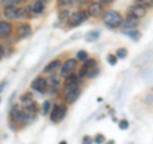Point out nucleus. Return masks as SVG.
I'll use <instances>...</instances> for the list:
<instances>
[{"instance_id":"9d476101","label":"nucleus","mask_w":153,"mask_h":144,"mask_svg":"<svg viewBox=\"0 0 153 144\" xmlns=\"http://www.w3.org/2000/svg\"><path fill=\"white\" fill-rule=\"evenodd\" d=\"M9 120H10L12 124H19L22 122V108L18 106V105H14L10 108V112H9Z\"/></svg>"},{"instance_id":"b1692460","label":"nucleus","mask_w":153,"mask_h":144,"mask_svg":"<svg viewBox=\"0 0 153 144\" xmlns=\"http://www.w3.org/2000/svg\"><path fill=\"white\" fill-rule=\"evenodd\" d=\"M98 36H100L98 31H91V32H88L87 35H85V40L89 41V42H93V41L97 40Z\"/></svg>"},{"instance_id":"72a5a7b5","label":"nucleus","mask_w":153,"mask_h":144,"mask_svg":"<svg viewBox=\"0 0 153 144\" xmlns=\"http://www.w3.org/2000/svg\"><path fill=\"white\" fill-rule=\"evenodd\" d=\"M107 61H108V63L111 64V65H115V64L117 63V56L114 55V54H108V55H107Z\"/></svg>"},{"instance_id":"37998d69","label":"nucleus","mask_w":153,"mask_h":144,"mask_svg":"<svg viewBox=\"0 0 153 144\" xmlns=\"http://www.w3.org/2000/svg\"><path fill=\"white\" fill-rule=\"evenodd\" d=\"M114 143H115V142H114V140H108V142H107V143H106V144H114Z\"/></svg>"},{"instance_id":"7c9ffc66","label":"nucleus","mask_w":153,"mask_h":144,"mask_svg":"<svg viewBox=\"0 0 153 144\" xmlns=\"http://www.w3.org/2000/svg\"><path fill=\"white\" fill-rule=\"evenodd\" d=\"M88 59V52L87 51H78L76 52V60L78 61H84Z\"/></svg>"},{"instance_id":"2f4dec72","label":"nucleus","mask_w":153,"mask_h":144,"mask_svg":"<svg viewBox=\"0 0 153 144\" xmlns=\"http://www.w3.org/2000/svg\"><path fill=\"white\" fill-rule=\"evenodd\" d=\"M117 56V59H125L126 55H128V50L126 49H124V47H121V49H119L116 51V54H115Z\"/></svg>"},{"instance_id":"f704fd0d","label":"nucleus","mask_w":153,"mask_h":144,"mask_svg":"<svg viewBox=\"0 0 153 144\" xmlns=\"http://www.w3.org/2000/svg\"><path fill=\"white\" fill-rule=\"evenodd\" d=\"M128 128H129L128 120H121V121H119V129H120V130H126Z\"/></svg>"},{"instance_id":"6e6552de","label":"nucleus","mask_w":153,"mask_h":144,"mask_svg":"<svg viewBox=\"0 0 153 144\" xmlns=\"http://www.w3.org/2000/svg\"><path fill=\"white\" fill-rule=\"evenodd\" d=\"M19 7H14V5H9V7H4L3 10V16L5 17L7 21H16L19 18Z\"/></svg>"},{"instance_id":"1a4fd4ad","label":"nucleus","mask_w":153,"mask_h":144,"mask_svg":"<svg viewBox=\"0 0 153 144\" xmlns=\"http://www.w3.org/2000/svg\"><path fill=\"white\" fill-rule=\"evenodd\" d=\"M13 24L9 21L0 22V40H5L13 33Z\"/></svg>"},{"instance_id":"473e14b6","label":"nucleus","mask_w":153,"mask_h":144,"mask_svg":"<svg viewBox=\"0 0 153 144\" xmlns=\"http://www.w3.org/2000/svg\"><path fill=\"white\" fill-rule=\"evenodd\" d=\"M93 140H94V143H96V144H103L105 142H106V138H105V137L102 135V134H97V135L94 137Z\"/></svg>"},{"instance_id":"39448f33","label":"nucleus","mask_w":153,"mask_h":144,"mask_svg":"<svg viewBox=\"0 0 153 144\" xmlns=\"http://www.w3.org/2000/svg\"><path fill=\"white\" fill-rule=\"evenodd\" d=\"M47 87H49L47 85V79L44 78V76H36L31 83V88L38 93H46Z\"/></svg>"},{"instance_id":"cd10ccee","label":"nucleus","mask_w":153,"mask_h":144,"mask_svg":"<svg viewBox=\"0 0 153 144\" xmlns=\"http://www.w3.org/2000/svg\"><path fill=\"white\" fill-rule=\"evenodd\" d=\"M144 103L147 105V106L153 107V89H152V91H149V92H148V94L146 96V98H144Z\"/></svg>"},{"instance_id":"20e7f679","label":"nucleus","mask_w":153,"mask_h":144,"mask_svg":"<svg viewBox=\"0 0 153 144\" xmlns=\"http://www.w3.org/2000/svg\"><path fill=\"white\" fill-rule=\"evenodd\" d=\"M76 68H78V60H76V59H68L63 65H61L60 75L65 78V76L73 74L74 71L76 70Z\"/></svg>"},{"instance_id":"a18cd8bd","label":"nucleus","mask_w":153,"mask_h":144,"mask_svg":"<svg viewBox=\"0 0 153 144\" xmlns=\"http://www.w3.org/2000/svg\"><path fill=\"white\" fill-rule=\"evenodd\" d=\"M0 101H1V98H0Z\"/></svg>"},{"instance_id":"4c0bfd02","label":"nucleus","mask_w":153,"mask_h":144,"mask_svg":"<svg viewBox=\"0 0 153 144\" xmlns=\"http://www.w3.org/2000/svg\"><path fill=\"white\" fill-rule=\"evenodd\" d=\"M4 56H5V47L3 45H0V60H1Z\"/></svg>"},{"instance_id":"c9c22d12","label":"nucleus","mask_w":153,"mask_h":144,"mask_svg":"<svg viewBox=\"0 0 153 144\" xmlns=\"http://www.w3.org/2000/svg\"><path fill=\"white\" fill-rule=\"evenodd\" d=\"M93 143H94L93 138L89 137V135H85V137H83V139H82V144H93Z\"/></svg>"},{"instance_id":"a878e982","label":"nucleus","mask_w":153,"mask_h":144,"mask_svg":"<svg viewBox=\"0 0 153 144\" xmlns=\"http://www.w3.org/2000/svg\"><path fill=\"white\" fill-rule=\"evenodd\" d=\"M73 3L74 0H57V5L60 9H68Z\"/></svg>"},{"instance_id":"6ab92c4d","label":"nucleus","mask_w":153,"mask_h":144,"mask_svg":"<svg viewBox=\"0 0 153 144\" xmlns=\"http://www.w3.org/2000/svg\"><path fill=\"white\" fill-rule=\"evenodd\" d=\"M59 108L60 105H54L52 110L50 111V120L52 122H57V116H59Z\"/></svg>"},{"instance_id":"423d86ee","label":"nucleus","mask_w":153,"mask_h":144,"mask_svg":"<svg viewBox=\"0 0 153 144\" xmlns=\"http://www.w3.org/2000/svg\"><path fill=\"white\" fill-rule=\"evenodd\" d=\"M32 33V27L28 23H22L16 28V38L17 40H23L27 38Z\"/></svg>"},{"instance_id":"ddd939ff","label":"nucleus","mask_w":153,"mask_h":144,"mask_svg":"<svg viewBox=\"0 0 153 144\" xmlns=\"http://www.w3.org/2000/svg\"><path fill=\"white\" fill-rule=\"evenodd\" d=\"M80 94H82V89L80 88L71 91V92H69L68 94H65V102L68 105H73L74 102H76V99L80 97Z\"/></svg>"},{"instance_id":"a19ab883","label":"nucleus","mask_w":153,"mask_h":144,"mask_svg":"<svg viewBox=\"0 0 153 144\" xmlns=\"http://www.w3.org/2000/svg\"><path fill=\"white\" fill-rule=\"evenodd\" d=\"M42 3H45V4H49V3H51V0H41Z\"/></svg>"},{"instance_id":"bb28decb","label":"nucleus","mask_w":153,"mask_h":144,"mask_svg":"<svg viewBox=\"0 0 153 144\" xmlns=\"http://www.w3.org/2000/svg\"><path fill=\"white\" fill-rule=\"evenodd\" d=\"M80 78L78 75H76L75 73H73V74H70V75H68V76H65L64 78V84H68V83H71V82H76V80H79Z\"/></svg>"},{"instance_id":"f257e3e1","label":"nucleus","mask_w":153,"mask_h":144,"mask_svg":"<svg viewBox=\"0 0 153 144\" xmlns=\"http://www.w3.org/2000/svg\"><path fill=\"white\" fill-rule=\"evenodd\" d=\"M102 19H103L105 26H107L108 28H112V30L121 27L123 21H124L123 17H121V14L119 12H116V10H107V12H105V14L102 16Z\"/></svg>"},{"instance_id":"5701e85b","label":"nucleus","mask_w":153,"mask_h":144,"mask_svg":"<svg viewBox=\"0 0 153 144\" xmlns=\"http://www.w3.org/2000/svg\"><path fill=\"white\" fill-rule=\"evenodd\" d=\"M50 107H51V102H50V101H44V102H42V105H41V115H44V116H45V115L46 114H49L50 112Z\"/></svg>"},{"instance_id":"a211bd4d","label":"nucleus","mask_w":153,"mask_h":144,"mask_svg":"<svg viewBox=\"0 0 153 144\" xmlns=\"http://www.w3.org/2000/svg\"><path fill=\"white\" fill-rule=\"evenodd\" d=\"M33 16V13H32V9L31 7H23L19 9V18L18 19H28V18H31Z\"/></svg>"},{"instance_id":"79ce46f5","label":"nucleus","mask_w":153,"mask_h":144,"mask_svg":"<svg viewBox=\"0 0 153 144\" xmlns=\"http://www.w3.org/2000/svg\"><path fill=\"white\" fill-rule=\"evenodd\" d=\"M59 144H68V143H66V140H61Z\"/></svg>"},{"instance_id":"412c9836","label":"nucleus","mask_w":153,"mask_h":144,"mask_svg":"<svg viewBox=\"0 0 153 144\" xmlns=\"http://www.w3.org/2000/svg\"><path fill=\"white\" fill-rule=\"evenodd\" d=\"M47 85L49 87H57L59 85V78L56 76L55 73H52L50 78H47Z\"/></svg>"},{"instance_id":"4468645a","label":"nucleus","mask_w":153,"mask_h":144,"mask_svg":"<svg viewBox=\"0 0 153 144\" xmlns=\"http://www.w3.org/2000/svg\"><path fill=\"white\" fill-rule=\"evenodd\" d=\"M31 9H32L33 16H40L45 10V3H42L41 0H35L31 5Z\"/></svg>"},{"instance_id":"0eeeda50","label":"nucleus","mask_w":153,"mask_h":144,"mask_svg":"<svg viewBox=\"0 0 153 144\" xmlns=\"http://www.w3.org/2000/svg\"><path fill=\"white\" fill-rule=\"evenodd\" d=\"M146 14H147V8L138 5V4H134V5L128 8V16H131L134 18L140 19L143 17H146Z\"/></svg>"},{"instance_id":"2eb2a0df","label":"nucleus","mask_w":153,"mask_h":144,"mask_svg":"<svg viewBox=\"0 0 153 144\" xmlns=\"http://www.w3.org/2000/svg\"><path fill=\"white\" fill-rule=\"evenodd\" d=\"M19 102H21V105L23 107H27V106H30L31 103H33L35 101H33V94L31 92H26V93H23L21 97H19Z\"/></svg>"},{"instance_id":"f3484780","label":"nucleus","mask_w":153,"mask_h":144,"mask_svg":"<svg viewBox=\"0 0 153 144\" xmlns=\"http://www.w3.org/2000/svg\"><path fill=\"white\" fill-rule=\"evenodd\" d=\"M96 65H97V60L96 59H92V57H88L87 60H84L83 61V65H82V70H84L85 73H87V71H89L91 69H93V68H96Z\"/></svg>"},{"instance_id":"dca6fc26","label":"nucleus","mask_w":153,"mask_h":144,"mask_svg":"<svg viewBox=\"0 0 153 144\" xmlns=\"http://www.w3.org/2000/svg\"><path fill=\"white\" fill-rule=\"evenodd\" d=\"M80 84H82L80 79L76 80V82H71V83H68V84H64V87H63V93H64V96L68 94L69 92H71V91L76 89V88H80Z\"/></svg>"},{"instance_id":"58836bf2","label":"nucleus","mask_w":153,"mask_h":144,"mask_svg":"<svg viewBox=\"0 0 153 144\" xmlns=\"http://www.w3.org/2000/svg\"><path fill=\"white\" fill-rule=\"evenodd\" d=\"M97 1H100L101 4H111L114 0H97Z\"/></svg>"},{"instance_id":"4be33fe9","label":"nucleus","mask_w":153,"mask_h":144,"mask_svg":"<svg viewBox=\"0 0 153 144\" xmlns=\"http://www.w3.org/2000/svg\"><path fill=\"white\" fill-rule=\"evenodd\" d=\"M66 112H68V107H66V105H60V108H59V116H57V122L61 121V120H64V117L66 116Z\"/></svg>"},{"instance_id":"f8f14e48","label":"nucleus","mask_w":153,"mask_h":144,"mask_svg":"<svg viewBox=\"0 0 153 144\" xmlns=\"http://www.w3.org/2000/svg\"><path fill=\"white\" fill-rule=\"evenodd\" d=\"M139 26V19L138 18H134L131 16H128L126 19H124L123 21V24L121 27L124 30H130V28H138Z\"/></svg>"},{"instance_id":"c85d7f7f","label":"nucleus","mask_w":153,"mask_h":144,"mask_svg":"<svg viewBox=\"0 0 153 144\" xmlns=\"http://www.w3.org/2000/svg\"><path fill=\"white\" fill-rule=\"evenodd\" d=\"M100 74V69L98 68H93V69H91L89 71H87V75H85V78H88V79H93L96 78Z\"/></svg>"},{"instance_id":"ea45409f","label":"nucleus","mask_w":153,"mask_h":144,"mask_svg":"<svg viewBox=\"0 0 153 144\" xmlns=\"http://www.w3.org/2000/svg\"><path fill=\"white\" fill-rule=\"evenodd\" d=\"M7 84V82L5 80H4V82H1V83H0V92H1V89L4 88V85H5Z\"/></svg>"},{"instance_id":"7ed1b4c3","label":"nucleus","mask_w":153,"mask_h":144,"mask_svg":"<svg viewBox=\"0 0 153 144\" xmlns=\"http://www.w3.org/2000/svg\"><path fill=\"white\" fill-rule=\"evenodd\" d=\"M88 19V14L85 10H76L74 12L73 14H70V17H69V26L70 27H78L80 26L83 22H85Z\"/></svg>"},{"instance_id":"9b49d317","label":"nucleus","mask_w":153,"mask_h":144,"mask_svg":"<svg viewBox=\"0 0 153 144\" xmlns=\"http://www.w3.org/2000/svg\"><path fill=\"white\" fill-rule=\"evenodd\" d=\"M60 68H61V61H60V59H55V60L50 61V63L45 66V68H44V73L45 74L56 73V71L59 70Z\"/></svg>"},{"instance_id":"f03ea898","label":"nucleus","mask_w":153,"mask_h":144,"mask_svg":"<svg viewBox=\"0 0 153 144\" xmlns=\"http://www.w3.org/2000/svg\"><path fill=\"white\" fill-rule=\"evenodd\" d=\"M85 12H87L88 17H92V18H100L102 17L105 14V8H103V4H101L100 1H92L88 4L87 9H85Z\"/></svg>"},{"instance_id":"393cba45","label":"nucleus","mask_w":153,"mask_h":144,"mask_svg":"<svg viewBox=\"0 0 153 144\" xmlns=\"http://www.w3.org/2000/svg\"><path fill=\"white\" fill-rule=\"evenodd\" d=\"M25 0H1V5L4 7H9V5H14L18 7L21 3H23Z\"/></svg>"},{"instance_id":"c756f323","label":"nucleus","mask_w":153,"mask_h":144,"mask_svg":"<svg viewBox=\"0 0 153 144\" xmlns=\"http://www.w3.org/2000/svg\"><path fill=\"white\" fill-rule=\"evenodd\" d=\"M135 4L144 8H151L153 5V0H135Z\"/></svg>"},{"instance_id":"c03bdc74","label":"nucleus","mask_w":153,"mask_h":144,"mask_svg":"<svg viewBox=\"0 0 153 144\" xmlns=\"http://www.w3.org/2000/svg\"><path fill=\"white\" fill-rule=\"evenodd\" d=\"M3 21V16H1V14H0V22H1Z\"/></svg>"},{"instance_id":"aec40b11","label":"nucleus","mask_w":153,"mask_h":144,"mask_svg":"<svg viewBox=\"0 0 153 144\" xmlns=\"http://www.w3.org/2000/svg\"><path fill=\"white\" fill-rule=\"evenodd\" d=\"M123 33H125V35H128L129 37H131L133 40H138V38L140 37V33L139 31L137 30V28H130V30H124Z\"/></svg>"},{"instance_id":"e433bc0d","label":"nucleus","mask_w":153,"mask_h":144,"mask_svg":"<svg viewBox=\"0 0 153 144\" xmlns=\"http://www.w3.org/2000/svg\"><path fill=\"white\" fill-rule=\"evenodd\" d=\"M74 3L78 7H83V5H85V4L88 3V0H74Z\"/></svg>"}]
</instances>
